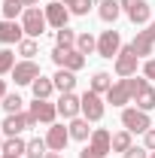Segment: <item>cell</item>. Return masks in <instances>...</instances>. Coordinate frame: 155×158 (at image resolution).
<instances>
[{
    "label": "cell",
    "instance_id": "cell-1",
    "mask_svg": "<svg viewBox=\"0 0 155 158\" xmlns=\"http://www.w3.org/2000/svg\"><path fill=\"white\" fill-rule=\"evenodd\" d=\"M21 27H24V37L40 40V37H43V31L49 27L46 12H43L40 6H27V9H24V15H21Z\"/></svg>",
    "mask_w": 155,
    "mask_h": 158
},
{
    "label": "cell",
    "instance_id": "cell-2",
    "mask_svg": "<svg viewBox=\"0 0 155 158\" xmlns=\"http://www.w3.org/2000/svg\"><path fill=\"white\" fill-rule=\"evenodd\" d=\"M122 128L131 134H146L152 128V118H149V113H143L137 106H125L122 110Z\"/></svg>",
    "mask_w": 155,
    "mask_h": 158
},
{
    "label": "cell",
    "instance_id": "cell-3",
    "mask_svg": "<svg viewBox=\"0 0 155 158\" xmlns=\"http://www.w3.org/2000/svg\"><path fill=\"white\" fill-rule=\"evenodd\" d=\"M31 128H37V118L31 116L27 110H24V113H15V116H6V118H3V125H0L3 137H19V134L31 131Z\"/></svg>",
    "mask_w": 155,
    "mask_h": 158
},
{
    "label": "cell",
    "instance_id": "cell-4",
    "mask_svg": "<svg viewBox=\"0 0 155 158\" xmlns=\"http://www.w3.org/2000/svg\"><path fill=\"white\" fill-rule=\"evenodd\" d=\"M52 61L58 64L61 70H73V73H79L85 67V55L79 49H61V46H55L52 49Z\"/></svg>",
    "mask_w": 155,
    "mask_h": 158
},
{
    "label": "cell",
    "instance_id": "cell-5",
    "mask_svg": "<svg viewBox=\"0 0 155 158\" xmlns=\"http://www.w3.org/2000/svg\"><path fill=\"white\" fill-rule=\"evenodd\" d=\"M107 113V98L103 94H94L91 88L82 94V118H88V122H100Z\"/></svg>",
    "mask_w": 155,
    "mask_h": 158
},
{
    "label": "cell",
    "instance_id": "cell-6",
    "mask_svg": "<svg viewBox=\"0 0 155 158\" xmlns=\"http://www.w3.org/2000/svg\"><path fill=\"white\" fill-rule=\"evenodd\" d=\"M137 67H140V58H137L134 46L128 43V46H122V52L116 55V76L119 79H128L137 73Z\"/></svg>",
    "mask_w": 155,
    "mask_h": 158
},
{
    "label": "cell",
    "instance_id": "cell-7",
    "mask_svg": "<svg viewBox=\"0 0 155 158\" xmlns=\"http://www.w3.org/2000/svg\"><path fill=\"white\" fill-rule=\"evenodd\" d=\"M119 3H122V12L134 21V24H149V21H152V6H149V0H119Z\"/></svg>",
    "mask_w": 155,
    "mask_h": 158
},
{
    "label": "cell",
    "instance_id": "cell-8",
    "mask_svg": "<svg viewBox=\"0 0 155 158\" xmlns=\"http://www.w3.org/2000/svg\"><path fill=\"white\" fill-rule=\"evenodd\" d=\"M119 52H122V34L116 27L100 31V37H97V55L100 58H116Z\"/></svg>",
    "mask_w": 155,
    "mask_h": 158
},
{
    "label": "cell",
    "instance_id": "cell-9",
    "mask_svg": "<svg viewBox=\"0 0 155 158\" xmlns=\"http://www.w3.org/2000/svg\"><path fill=\"white\" fill-rule=\"evenodd\" d=\"M27 113L37 118V125H46V128L58 122V106L52 100H37L34 98V103H27Z\"/></svg>",
    "mask_w": 155,
    "mask_h": 158
},
{
    "label": "cell",
    "instance_id": "cell-10",
    "mask_svg": "<svg viewBox=\"0 0 155 158\" xmlns=\"http://www.w3.org/2000/svg\"><path fill=\"white\" fill-rule=\"evenodd\" d=\"M12 82L15 85H34V79L40 76V64L37 61H27V58H21L15 67H12Z\"/></svg>",
    "mask_w": 155,
    "mask_h": 158
},
{
    "label": "cell",
    "instance_id": "cell-11",
    "mask_svg": "<svg viewBox=\"0 0 155 158\" xmlns=\"http://www.w3.org/2000/svg\"><path fill=\"white\" fill-rule=\"evenodd\" d=\"M55 106H58V116H61V118H67V122H70V118H76V116H82V98H79L76 91H67V94H61Z\"/></svg>",
    "mask_w": 155,
    "mask_h": 158
},
{
    "label": "cell",
    "instance_id": "cell-12",
    "mask_svg": "<svg viewBox=\"0 0 155 158\" xmlns=\"http://www.w3.org/2000/svg\"><path fill=\"white\" fill-rule=\"evenodd\" d=\"M67 143H70V128H64L58 122L49 125V131H46V146H49V152H64Z\"/></svg>",
    "mask_w": 155,
    "mask_h": 158
},
{
    "label": "cell",
    "instance_id": "cell-13",
    "mask_svg": "<svg viewBox=\"0 0 155 158\" xmlns=\"http://www.w3.org/2000/svg\"><path fill=\"white\" fill-rule=\"evenodd\" d=\"M43 12H46L49 27H55V31L67 27V21H70V9H67L61 0H55V3H46V6H43Z\"/></svg>",
    "mask_w": 155,
    "mask_h": 158
},
{
    "label": "cell",
    "instance_id": "cell-14",
    "mask_svg": "<svg viewBox=\"0 0 155 158\" xmlns=\"http://www.w3.org/2000/svg\"><path fill=\"white\" fill-rule=\"evenodd\" d=\"M88 149H91L94 155L107 158L113 152V134H110L107 128H94V131H91V140H88Z\"/></svg>",
    "mask_w": 155,
    "mask_h": 158
},
{
    "label": "cell",
    "instance_id": "cell-15",
    "mask_svg": "<svg viewBox=\"0 0 155 158\" xmlns=\"http://www.w3.org/2000/svg\"><path fill=\"white\" fill-rule=\"evenodd\" d=\"M21 40H24V27H21V21L0 19V46H19Z\"/></svg>",
    "mask_w": 155,
    "mask_h": 158
},
{
    "label": "cell",
    "instance_id": "cell-16",
    "mask_svg": "<svg viewBox=\"0 0 155 158\" xmlns=\"http://www.w3.org/2000/svg\"><path fill=\"white\" fill-rule=\"evenodd\" d=\"M103 98H107V103H113V106H119V110H125V106L131 103V88H128V79H116V82H113V88H110Z\"/></svg>",
    "mask_w": 155,
    "mask_h": 158
},
{
    "label": "cell",
    "instance_id": "cell-17",
    "mask_svg": "<svg viewBox=\"0 0 155 158\" xmlns=\"http://www.w3.org/2000/svg\"><path fill=\"white\" fill-rule=\"evenodd\" d=\"M131 46H134V52H137V58H140V61H146V58H152V55H155V40L149 37V31H137L134 40H131Z\"/></svg>",
    "mask_w": 155,
    "mask_h": 158
},
{
    "label": "cell",
    "instance_id": "cell-18",
    "mask_svg": "<svg viewBox=\"0 0 155 158\" xmlns=\"http://www.w3.org/2000/svg\"><path fill=\"white\" fill-rule=\"evenodd\" d=\"M31 91H34L37 100H49L58 88H55V79H52V76H43V73H40V76L34 79V85H31Z\"/></svg>",
    "mask_w": 155,
    "mask_h": 158
},
{
    "label": "cell",
    "instance_id": "cell-19",
    "mask_svg": "<svg viewBox=\"0 0 155 158\" xmlns=\"http://www.w3.org/2000/svg\"><path fill=\"white\" fill-rule=\"evenodd\" d=\"M88 125H91V122H88V118H82V116L70 118V122H67V128H70V140H79V143L91 140V128H88Z\"/></svg>",
    "mask_w": 155,
    "mask_h": 158
},
{
    "label": "cell",
    "instance_id": "cell-20",
    "mask_svg": "<svg viewBox=\"0 0 155 158\" xmlns=\"http://www.w3.org/2000/svg\"><path fill=\"white\" fill-rule=\"evenodd\" d=\"M97 15H100V21H107V24H116V19L122 15V3L119 0H100L97 3Z\"/></svg>",
    "mask_w": 155,
    "mask_h": 158
},
{
    "label": "cell",
    "instance_id": "cell-21",
    "mask_svg": "<svg viewBox=\"0 0 155 158\" xmlns=\"http://www.w3.org/2000/svg\"><path fill=\"white\" fill-rule=\"evenodd\" d=\"M113 73H107V70H97L94 76H91V82H88V88L94 91V94H107L110 88H113Z\"/></svg>",
    "mask_w": 155,
    "mask_h": 158
},
{
    "label": "cell",
    "instance_id": "cell-22",
    "mask_svg": "<svg viewBox=\"0 0 155 158\" xmlns=\"http://www.w3.org/2000/svg\"><path fill=\"white\" fill-rule=\"evenodd\" d=\"M55 88H58L61 94H67V91H73V88H76V73H73V70H61L58 67V73H55Z\"/></svg>",
    "mask_w": 155,
    "mask_h": 158
},
{
    "label": "cell",
    "instance_id": "cell-23",
    "mask_svg": "<svg viewBox=\"0 0 155 158\" xmlns=\"http://www.w3.org/2000/svg\"><path fill=\"white\" fill-rule=\"evenodd\" d=\"M24 152H27V140L21 137H6V143H3V152L0 155H15V158H24Z\"/></svg>",
    "mask_w": 155,
    "mask_h": 158
},
{
    "label": "cell",
    "instance_id": "cell-24",
    "mask_svg": "<svg viewBox=\"0 0 155 158\" xmlns=\"http://www.w3.org/2000/svg\"><path fill=\"white\" fill-rule=\"evenodd\" d=\"M134 106L143 110V113H152V110H155V88H152V85H146V88L134 98Z\"/></svg>",
    "mask_w": 155,
    "mask_h": 158
},
{
    "label": "cell",
    "instance_id": "cell-25",
    "mask_svg": "<svg viewBox=\"0 0 155 158\" xmlns=\"http://www.w3.org/2000/svg\"><path fill=\"white\" fill-rule=\"evenodd\" d=\"M0 9H3V19L19 21L21 15H24V9H27V6H24L21 0H3V6H0Z\"/></svg>",
    "mask_w": 155,
    "mask_h": 158
},
{
    "label": "cell",
    "instance_id": "cell-26",
    "mask_svg": "<svg viewBox=\"0 0 155 158\" xmlns=\"http://www.w3.org/2000/svg\"><path fill=\"white\" fill-rule=\"evenodd\" d=\"M131 137H134V134H131V131H125V128L116 131V134H113V152H122V155H125V152L134 146V140H131Z\"/></svg>",
    "mask_w": 155,
    "mask_h": 158
},
{
    "label": "cell",
    "instance_id": "cell-27",
    "mask_svg": "<svg viewBox=\"0 0 155 158\" xmlns=\"http://www.w3.org/2000/svg\"><path fill=\"white\" fill-rule=\"evenodd\" d=\"M46 152H49L46 137H31V140H27V152H24V158H46Z\"/></svg>",
    "mask_w": 155,
    "mask_h": 158
},
{
    "label": "cell",
    "instance_id": "cell-28",
    "mask_svg": "<svg viewBox=\"0 0 155 158\" xmlns=\"http://www.w3.org/2000/svg\"><path fill=\"white\" fill-rule=\"evenodd\" d=\"M76 31H70V27H61V31H55V46H61V49H76Z\"/></svg>",
    "mask_w": 155,
    "mask_h": 158
},
{
    "label": "cell",
    "instance_id": "cell-29",
    "mask_svg": "<svg viewBox=\"0 0 155 158\" xmlns=\"http://www.w3.org/2000/svg\"><path fill=\"white\" fill-rule=\"evenodd\" d=\"M15 64H19V61H15V52H12L9 46H3V49H0V76H9Z\"/></svg>",
    "mask_w": 155,
    "mask_h": 158
},
{
    "label": "cell",
    "instance_id": "cell-30",
    "mask_svg": "<svg viewBox=\"0 0 155 158\" xmlns=\"http://www.w3.org/2000/svg\"><path fill=\"white\" fill-rule=\"evenodd\" d=\"M76 49L82 52V55L97 52V37H94V34H88V31H85V34H79V37H76Z\"/></svg>",
    "mask_w": 155,
    "mask_h": 158
},
{
    "label": "cell",
    "instance_id": "cell-31",
    "mask_svg": "<svg viewBox=\"0 0 155 158\" xmlns=\"http://www.w3.org/2000/svg\"><path fill=\"white\" fill-rule=\"evenodd\" d=\"M3 110H6V116L24 113V98H21V94H6V98H3Z\"/></svg>",
    "mask_w": 155,
    "mask_h": 158
},
{
    "label": "cell",
    "instance_id": "cell-32",
    "mask_svg": "<svg viewBox=\"0 0 155 158\" xmlns=\"http://www.w3.org/2000/svg\"><path fill=\"white\" fill-rule=\"evenodd\" d=\"M15 49H19V55H21V58H27V61H34V55L40 52L37 40H31V37H24V40L19 43V46H15Z\"/></svg>",
    "mask_w": 155,
    "mask_h": 158
},
{
    "label": "cell",
    "instance_id": "cell-33",
    "mask_svg": "<svg viewBox=\"0 0 155 158\" xmlns=\"http://www.w3.org/2000/svg\"><path fill=\"white\" fill-rule=\"evenodd\" d=\"M91 6H94V0H73L67 9H70V15H88Z\"/></svg>",
    "mask_w": 155,
    "mask_h": 158
},
{
    "label": "cell",
    "instance_id": "cell-34",
    "mask_svg": "<svg viewBox=\"0 0 155 158\" xmlns=\"http://www.w3.org/2000/svg\"><path fill=\"white\" fill-rule=\"evenodd\" d=\"M122 158H149V149H146V146H131Z\"/></svg>",
    "mask_w": 155,
    "mask_h": 158
},
{
    "label": "cell",
    "instance_id": "cell-35",
    "mask_svg": "<svg viewBox=\"0 0 155 158\" xmlns=\"http://www.w3.org/2000/svg\"><path fill=\"white\" fill-rule=\"evenodd\" d=\"M143 76L149 79V82L155 79V55H152V58H146V61H143Z\"/></svg>",
    "mask_w": 155,
    "mask_h": 158
},
{
    "label": "cell",
    "instance_id": "cell-36",
    "mask_svg": "<svg viewBox=\"0 0 155 158\" xmlns=\"http://www.w3.org/2000/svg\"><path fill=\"white\" fill-rule=\"evenodd\" d=\"M143 146H146L149 152H155V128H149V131L143 134Z\"/></svg>",
    "mask_w": 155,
    "mask_h": 158
},
{
    "label": "cell",
    "instance_id": "cell-37",
    "mask_svg": "<svg viewBox=\"0 0 155 158\" xmlns=\"http://www.w3.org/2000/svg\"><path fill=\"white\" fill-rule=\"evenodd\" d=\"M79 158H100V155H94V152H91V149H88V146H85V149H82V152H79Z\"/></svg>",
    "mask_w": 155,
    "mask_h": 158
},
{
    "label": "cell",
    "instance_id": "cell-38",
    "mask_svg": "<svg viewBox=\"0 0 155 158\" xmlns=\"http://www.w3.org/2000/svg\"><path fill=\"white\" fill-rule=\"evenodd\" d=\"M6 94H9V91H6V79H0V100L6 98Z\"/></svg>",
    "mask_w": 155,
    "mask_h": 158
},
{
    "label": "cell",
    "instance_id": "cell-39",
    "mask_svg": "<svg viewBox=\"0 0 155 158\" xmlns=\"http://www.w3.org/2000/svg\"><path fill=\"white\" fill-rule=\"evenodd\" d=\"M146 31H149V37L155 40V21H149V27H146Z\"/></svg>",
    "mask_w": 155,
    "mask_h": 158
},
{
    "label": "cell",
    "instance_id": "cell-40",
    "mask_svg": "<svg viewBox=\"0 0 155 158\" xmlns=\"http://www.w3.org/2000/svg\"><path fill=\"white\" fill-rule=\"evenodd\" d=\"M24 6H40V0H21Z\"/></svg>",
    "mask_w": 155,
    "mask_h": 158
},
{
    "label": "cell",
    "instance_id": "cell-41",
    "mask_svg": "<svg viewBox=\"0 0 155 158\" xmlns=\"http://www.w3.org/2000/svg\"><path fill=\"white\" fill-rule=\"evenodd\" d=\"M3 143H6V137H3V131H0V152H3Z\"/></svg>",
    "mask_w": 155,
    "mask_h": 158
},
{
    "label": "cell",
    "instance_id": "cell-42",
    "mask_svg": "<svg viewBox=\"0 0 155 158\" xmlns=\"http://www.w3.org/2000/svg\"><path fill=\"white\" fill-rule=\"evenodd\" d=\"M46 158H61V155H58V152H46Z\"/></svg>",
    "mask_w": 155,
    "mask_h": 158
},
{
    "label": "cell",
    "instance_id": "cell-43",
    "mask_svg": "<svg viewBox=\"0 0 155 158\" xmlns=\"http://www.w3.org/2000/svg\"><path fill=\"white\" fill-rule=\"evenodd\" d=\"M61 3H64V6H70V3H73V0H61Z\"/></svg>",
    "mask_w": 155,
    "mask_h": 158
},
{
    "label": "cell",
    "instance_id": "cell-44",
    "mask_svg": "<svg viewBox=\"0 0 155 158\" xmlns=\"http://www.w3.org/2000/svg\"><path fill=\"white\" fill-rule=\"evenodd\" d=\"M0 158H15V155H0Z\"/></svg>",
    "mask_w": 155,
    "mask_h": 158
},
{
    "label": "cell",
    "instance_id": "cell-45",
    "mask_svg": "<svg viewBox=\"0 0 155 158\" xmlns=\"http://www.w3.org/2000/svg\"><path fill=\"white\" fill-rule=\"evenodd\" d=\"M149 158H155V152H149Z\"/></svg>",
    "mask_w": 155,
    "mask_h": 158
}]
</instances>
